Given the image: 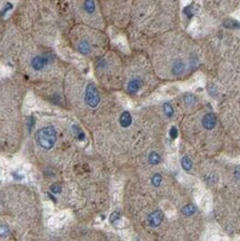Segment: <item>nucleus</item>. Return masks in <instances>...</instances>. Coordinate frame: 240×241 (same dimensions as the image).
<instances>
[{
  "label": "nucleus",
  "instance_id": "14",
  "mask_svg": "<svg viewBox=\"0 0 240 241\" xmlns=\"http://www.w3.org/2000/svg\"><path fill=\"white\" fill-rule=\"evenodd\" d=\"M181 166H182V168L185 169L186 171H189L191 167H192V162H191V160L188 157H184L182 160H181Z\"/></svg>",
  "mask_w": 240,
  "mask_h": 241
},
{
  "label": "nucleus",
  "instance_id": "7",
  "mask_svg": "<svg viewBox=\"0 0 240 241\" xmlns=\"http://www.w3.org/2000/svg\"><path fill=\"white\" fill-rule=\"evenodd\" d=\"M141 86H142V80L138 77H134L128 82L127 90H128L129 93H137L139 91V89L141 88Z\"/></svg>",
  "mask_w": 240,
  "mask_h": 241
},
{
  "label": "nucleus",
  "instance_id": "19",
  "mask_svg": "<svg viewBox=\"0 0 240 241\" xmlns=\"http://www.w3.org/2000/svg\"><path fill=\"white\" fill-rule=\"evenodd\" d=\"M50 190L52 193H60L61 192V187L58 183H53L52 186L50 187Z\"/></svg>",
  "mask_w": 240,
  "mask_h": 241
},
{
  "label": "nucleus",
  "instance_id": "24",
  "mask_svg": "<svg viewBox=\"0 0 240 241\" xmlns=\"http://www.w3.org/2000/svg\"><path fill=\"white\" fill-rule=\"evenodd\" d=\"M47 196L49 197V198H50V199H51V200H52V201H53V202H56V198H53V197L51 196L50 193H47Z\"/></svg>",
  "mask_w": 240,
  "mask_h": 241
},
{
  "label": "nucleus",
  "instance_id": "25",
  "mask_svg": "<svg viewBox=\"0 0 240 241\" xmlns=\"http://www.w3.org/2000/svg\"><path fill=\"white\" fill-rule=\"evenodd\" d=\"M14 177L17 178V179H21V178H22V177H20V176H17V174H14Z\"/></svg>",
  "mask_w": 240,
  "mask_h": 241
},
{
  "label": "nucleus",
  "instance_id": "20",
  "mask_svg": "<svg viewBox=\"0 0 240 241\" xmlns=\"http://www.w3.org/2000/svg\"><path fill=\"white\" fill-rule=\"evenodd\" d=\"M28 130H29V132L33 130V128L35 127V118H33V116L31 117H29L28 118Z\"/></svg>",
  "mask_w": 240,
  "mask_h": 241
},
{
  "label": "nucleus",
  "instance_id": "21",
  "mask_svg": "<svg viewBox=\"0 0 240 241\" xmlns=\"http://www.w3.org/2000/svg\"><path fill=\"white\" fill-rule=\"evenodd\" d=\"M169 135H170L171 139H176V138L178 137V130H177V128H176V127L171 128L170 132H169Z\"/></svg>",
  "mask_w": 240,
  "mask_h": 241
},
{
  "label": "nucleus",
  "instance_id": "10",
  "mask_svg": "<svg viewBox=\"0 0 240 241\" xmlns=\"http://www.w3.org/2000/svg\"><path fill=\"white\" fill-rule=\"evenodd\" d=\"M184 101H185V103L188 106V107H191V106L196 105L197 97L194 95H192V93H187V95L184 96Z\"/></svg>",
  "mask_w": 240,
  "mask_h": 241
},
{
  "label": "nucleus",
  "instance_id": "11",
  "mask_svg": "<svg viewBox=\"0 0 240 241\" xmlns=\"http://www.w3.org/2000/svg\"><path fill=\"white\" fill-rule=\"evenodd\" d=\"M72 132H74V135L78 138L79 140H81V141L85 140V133H83V131L77 124H74V126H72Z\"/></svg>",
  "mask_w": 240,
  "mask_h": 241
},
{
  "label": "nucleus",
  "instance_id": "17",
  "mask_svg": "<svg viewBox=\"0 0 240 241\" xmlns=\"http://www.w3.org/2000/svg\"><path fill=\"white\" fill-rule=\"evenodd\" d=\"M208 91H209V93L213 96V97H216V96L218 95L217 87L215 86L213 83H209V85H208Z\"/></svg>",
  "mask_w": 240,
  "mask_h": 241
},
{
  "label": "nucleus",
  "instance_id": "16",
  "mask_svg": "<svg viewBox=\"0 0 240 241\" xmlns=\"http://www.w3.org/2000/svg\"><path fill=\"white\" fill-rule=\"evenodd\" d=\"M161 181H162V178L161 176L159 174V173H156V174H153V178H151V182H153V185L155 187H159L160 185H161Z\"/></svg>",
  "mask_w": 240,
  "mask_h": 241
},
{
  "label": "nucleus",
  "instance_id": "23",
  "mask_svg": "<svg viewBox=\"0 0 240 241\" xmlns=\"http://www.w3.org/2000/svg\"><path fill=\"white\" fill-rule=\"evenodd\" d=\"M11 8H12V5L8 2V4H7V7H6V8H4V10L1 11V14H5L6 12H7V11H8L9 9H11Z\"/></svg>",
  "mask_w": 240,
  "mask_h": 241
},
{
  "label": "nucleus",
  "instance_id": "4",
  "mask_svg": "<svg viewBox=\"0 0 240 241\" xmlns=\"http://www.w3.org/2000/svg\"><path fill=\"white\" fill-rule=\"evenodd\" d=\"M162 220H163V214H162L160 210H155L148 217V222H149V224L153 228L158 227L162 222Z\"/></svg>",
  "mask_w": 240,
  "mask_h": 241
},
{
  "label": "nucleus",
  "instance_id": "1",
  "mask_svg": "<svg viewBox=\"0 0 240 241\" xmlns=\"http://www.w3.org/2000/svg\"><path fill=\"white\" fill-rule=\"evenodd\" d=\"M36 141L43 149L46 150L51 149L57 141V133L55 128L49 126V127H43L39 129L36 133Z\"/></svg>",
  "mask_w": 240,
  "mask_h": 241
},
{
  "label": "nucleus",
  "instance_id": "8",
  "mask_svg": "<svg viewBox=\"0 0 240 241\" xmlns=\"http://www.w3.org/2000/svg\"><path fill=\"white\" fill-rule=\"evenodd\" d=\"M119 122L121 124V127L124 128H128L132 122V118H131V114L128 112V111H125L122 112V114L120 116Z\"/></svg>",
  "mask_w": 240,
  "mask_h": 241
},
{
  "label": "nucleus",
  "instance_id": "18",
  "mask_svg": "<svg viewBox=\"0 0 240 241\" xmlns=\"http://www.w3.org/2000/svg\"><path fill=\"white\" fill-rule=\"evenodd\" d=\"M8 233H9V228L7 227V226L1 224L0 226V237H6Z\"/></svg>",
  "mask_w": 240,
  "mask_h": 241
},
{
  "label": "nucleus",
  "instance_id": "22",
  "mask_svg": "<svg viewBox=\"0 0 240 241\" xmlns=\"http://www.w3.org/2000/svg\"><path fill=\"white\" fill-rule=\"evenodd\" d=\"M120 218V213L119 212H117V211H116V212H113V213L111 214L110 216V222L111 223H113L116 221V220H118V219Z\"/></svg>",
  "mask_w": 240,
  "mask_h": 241
},
{
  "label": "nucleus",
  "instance_id": "12",
  "mask_svg": "<svg viewBox=\"0 0 240 241\" xmlns=\"http://www.w3.org/2000/svg\"><path fill=\"white\" fill-rule=\"evenodd\" d=\"M196 207L194 205H187L182 208V213L185 216H192L196 212Z\"/></svg>",
  "mask_w": 240,
  "mask_h": 241
},
{
  "label": "nucleus",
  "instance_id": "13",
  "mask_svg": "<svg viewBox=\"0 0 240 241\" xmlns=\"http://www.w3.org/2000/svg\"><path fill=\"white\" fill-rule=\"evenodd\" d=\"M148 160H149V164H158L161 159H160V156L158 155L157 152H151V153L149 155Z\"/></svg>",
  "mask_w": 240,
  "mask_h": 241
},
{
  "label": "nucleus",
  "instance_id": "3",
  "mask_svg": "<svg viewBox=\"0 0 240 241\" xmlns=\"http://www.w3.org/2000/svg\"><path fill=\"white\" fill-rule=\"evenodd\" d=\"M51 58L48 55H38L33 57L31 59V67H33L36 71H40L42 69H45L50 64Z\"/></svg>",
  "mask_w": 240,
  "mask_h": 241
},
{
  "label": "nucleus",
  "instance_id": "9",
  "mask_svg": "<svg viewBox=\"0 0 240 241\" xmlns=\"http://www.w3.org/2000/svg\"><path fill=\"white\" fill-rule=\"evenodd\" d=\"M83 10L88 14H93L96 11V2L95 0H85L83 1Z\"/></svg>",
  "mask_w": 240,
  "mask_h": 241
},
{
  "label": "nucleus",
  "instance_id": "6",
  "mask_svg": "<svg viewBox=\"0 0 240 241\" xmlns=\"http://www.w3.org/2000/svg\"><path fill=\"white\" fill-rule=\"evenodd\" d=\"M77 50L79 54H81L83 56L89 55L91 51H93V46L91 42L88 40V39H81L77 45Z\"/></svg>",
  "mask_w": 240,
  "mask_h": 241
},
{
  "label": "nucleus",
  "instance_id": "15",
  "mask_svg": "<svg viewBox=\"0 0 240 241\" xmlns=\"http://www.w3.org/2000/svg\"><path fill=\"white\" fill-rule=\"evenodd\" d=\"M163 111H165L167 117H169V118L172 117V114H173V109H172V107H171L169 102H165L163 103Z\"/></svg>",
  "mask_w": 240,
  "mask_h": 241
},
{
  "label": "nucleus",
  "instance_id": "5",
  "mask_svg": "<svg viewBox=\"0 0 240 241\" xmlns=\"http://www.w3.org/2000/svg\"><path fill=\"white\" fill-rule=\"evenodd\" d=\"M216 124H217V118H216V116H215L213 114L209 112V114H206L205 116H203L202 126L205 129H207V130H213V128L216 127Z\"/></svg>",
  "mask_w": 240,
  "mask_h": 241
},
{
  "label": "nucleus",
  "instance_id": "2",
  "mask_svg": "<svg viewBox=\"0 0 240 241\" xmlns=\"http://www.w3.org/2000/svg\"><path fill=\"white\" fill-rule=\"evenodd\" d=\"M85 101L91 108H96L99 105V102H100V95H99V91H98L97 87L95 86L93 83H89L86 87Z\"/></svg>",
  "mask_w": 240,
  "mask_h": 241
}]
</instances>
